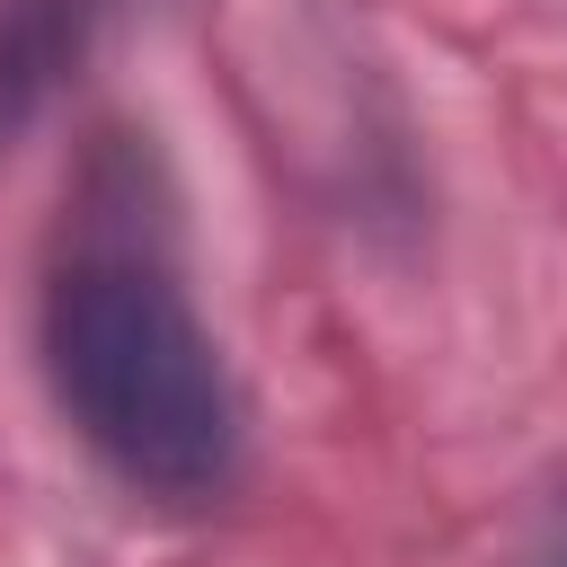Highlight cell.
<instances>
[{
  "label": "cell",
  "instance_id": "6da1fadb",
  "mask_svg": "<svg viewBox=\"0 0 567 567\" xmlns=\"http://www.w3.org/2000/svg\"><path fill=\"white\" fill-rule=\"evenodd\" d=\"M44 363L71 425L151 496H213L239 470L230 372L177 275L133 239H89L44 292Z\"/></svg>",
  "mask_w": 567,
  "mask_h": 567
}]
</instances>
